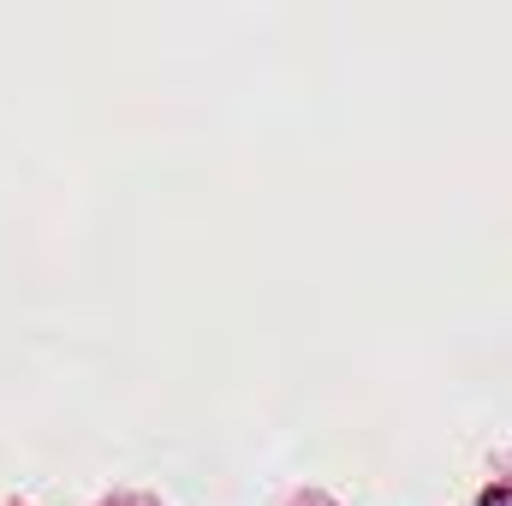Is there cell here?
<instances>
[{
  "instance_id": "obj_1",
  "label": "cell",
  "mask_w": 512,
  "mask_h": 506,
  "mask_svg": "<svg viewBox=\"0 0 512 506\" xmlns=\"http://www.w3.org/2000/svg\"><path fill=\"white\" fill-rule=\"evenodd\" d=\"M483 506H512V489H495V495H489Z\"/></svg>"
}]
</instances>
